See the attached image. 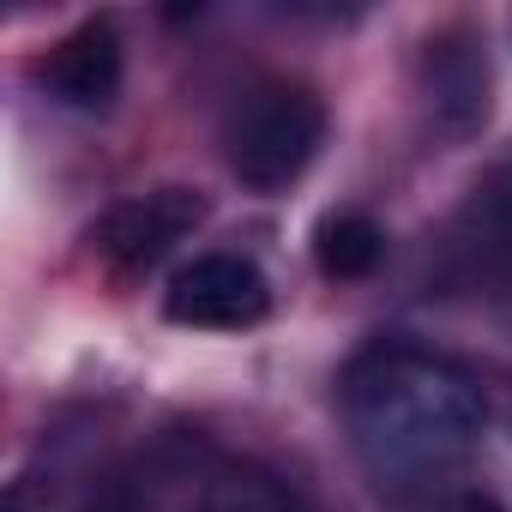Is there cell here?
<instances>
[{"instance_id": "6da1fadb", "label": "cell", "mask_w": 512, "mask_h": 512, "mask_svg": "<svg viewBox=\"0 0 512 512\" xmlns=\"http://www.w3.org/2000/svg\"><path fill=\"white\" fill-rule=\"evenodd\" d=\"M350 446L386 494L440 488L482 440L488 404L464 362L422 344H368L338 386Z\"/></svg>"}, {"instance_id": "7a4b0ae2", "label": "cell", "mask_w": 512, "mask_h": 512, "mask_svg": "<svg viewBox=\"0 0 512 512\" xmlns=\"http://www.w3.org/2000/svg\"><path fill=\"white\" fill-rule=\"evenodd\" d=\"M326 139V109L308 85H260L247 91L223 127V157L229 175L253 193L290 187Z\"/></svg>"}, {"instance_id": "3957f363", "label": "cell", "mask_w": 512, "mask_h": 512, "mask_svg": "<svg viewBox=\"0 0 512 512\" xmlns=\"http://www.w3.org/2000/svg\"><path fill=\"white\" fill-rule=\"evenodd\" d=\"M163 308L175 326H193V332H247L272 314V290L260 266L235 260V253H199L193 266L169 278Z\"/></svg>"}, {"instance_id": "277c9868", "label": "cell", "mask_w": 512, "mask_h": 512, "mask_svg": "<svg viewBox=\"0 0 512 512\" xmlns=\"http://www.w3.org/2000/svg\"><path fill=\"white\" fill-rule=\"evenodd\" d=\"M446 272L464 290H512V163L488 169L446 229Z\"/></svg>"}, {"instance_id": "5b68a950", "label": "cell", "mask_w": 512, "mask_h": 512, "mask_svg": "<svg viewBox=\"0 0 512 512\" xmlns=\"http://www.w3.org/2000/svg\"><path fill=\"white\" fill-rule=\"evenodd\" d=\"M199 199L181 193V187H157V193H139L127 205H115L103 223H97V253L115 266V272H145L157 266L163 253L199 223Z\"/></svg>"}, {"instance_id": "8992f818", "label": "cell", "mask_w": 512, "mask_h": 512, "mask_svg": "<svg viewBox=\"0 0 512 512\" xmlns=\"http://www.w3.org/2000/svg\"><path fill=\"white\" fill-rule=\"evenodd\" d=\"M43 85L73 103V109H103L121 85V43L109 25H79L73 37H61L49 55H43Z\"/></svg>"}, {"instance_id": "52a82bcc", "label": "cell", "mask_w": 512, "mask_h": 512, "mask_svg": "<svg viewBox=\"0 0 512 512\" xmlns=\"http://www.w3.org/2000/svg\"><path fill=\"white\" fill-rule=\"evenodd\" d=\"M428 109L446 133H470L488 115V67L464 37L428 43Z\"/></svg>"}, {"instance_id": "ba28073f", "label": "cell", "mask_w": 512, "mask_h": 512, "mask_svg": "<svg viewBox=\"0 0 512 512\" xmlns=\"http://www.w3.org/2000/svg\"><path fill=\"white\" fill-rule=\"evenodd\" d=\"M199 512H308V506L284 476L253 470V464H229V470H217L205 482Z\"/></svg>"}, {"instance_id": "9c48e42d", "label": "cell", "mask_w": 512, "mask_h": 512, "mask_svg": "<svg viewBox=\"0 0 512 512\" xmlns=\"http://www.w3.org/2000/svg\"><path fill=\"white\" fill-rule=\"evenodd\" d=\"M380 260V229L368 217H332L320 229V266L326 278H362Z\"/></svg>"}, {"instance_id": "30bf717a", "label": "cell", "mask_w": 512, "mask_h": 512, "mask_svg": "<svg viewBox=\"0 0 512 512\" xmlns=\"http://www.w3.org/2000/svg\"><path fill=\"white\" fill-rule=\"evenodd\" d=\"M434 512H506V506H494L488 494H446L434 500Z\"/></svg>"}]
</instances>
